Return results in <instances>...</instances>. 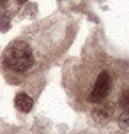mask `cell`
<instances>
[{
    "mask_svg": "<svg viewBox=\"0 0 129 134\" xmlns=\"http://www.w3.org/2000/svg\"><path fill=\"white\" fill-rule=\"evenodd\" d=\"M9 5V0H0V9H6Z\"/></svg>",
    "mask_w": 129,
    "mask_h": 134,
    "instance_id": "cell-8",
    "label": "cell"
},
{
    "mask_svg": "<svg viewBox=\"0 0 129 134\" xmlns=\"http://www.w3.org/2000/svg\"><path fill=\"white\" fill-rule=\"evenodd\" d=\"M9 25H11V20H9V16H0V30H2V32L9 30Z\"/></svg>",
    "mask_w": 129,
    "mask_h": 134,
    "instance_id": "cell-6",
    "label": "cell"
},
{
    "mask_svg": "<svg viewBox=\"0 0 129 134\" xmlns=\"http://www.w3.org/2000/svg\"><path fill=\"white\" fill-rule=\"evenodd\" d=\"M119 127L129 132V109H124L122 113L119 115Z\"/></svg>",
    "mask_w": 129,
    "mask_h": 134,
    "instance_id": "cell-5",
    "label": "cell"
},
{
    "mask_svg": "<svg viewBox=\"0 0 129 134\" xmlns=\"http://www.w3.org/2000/svg\"><path fill=\"white\" fill-rule=\"evenodd\" d=\"M110 90H111V76H110V72L103 71V72H99L97 80H95L94 88H92V92L88 95V100L94 102V104L103 102L110 95Z\"/></svg>",
    "mask_w": 129,
    "mask_h": 134,
    "instance_id": "cell-2",
    "label": "cell"
},
{
    "mask_svg": "<svg viewBox=\"0 0 129 134\" xmlns=\"http://www.w3.org/2000/svg\"><path fill=\"white\" fill-rule=\"evenodd\" d=\"M16 2H18V4H20V5H21V4H27L28 0H16Z\"/></svg>",
    "mask_w": 129,
    "mask_h": 134,
    "instance_id": "cell-9",
    "label": "cell"
},
{
    "mask_svg": "<svg viewBox=\"0 0 129 134\" xmlns=\"http://www.w3.org/2000/svg\"><path fill=\"white\" fill-rule=\"evenodd\" d=\"M120 106H122L124 109H129V92H126V94L120 97Z\"/></svg>",
    "mask_w": 129,
    "mask_h": 134,
    "instance_id": "cell-7",
    "label": "cell"
},
{
    "mask_svg": "<svg viewBox=\"0 0 129 134\" xmlns=\"http://www.w3.org/2000/svg\"><path fill=\"white\" fill-rule=\"evenodd\" d=\"M14 106L18 108L20 111H23V113H28L30 109H32V106H34V100H32V97L27 94H18L16 97H14Z\"/></svg>",
    "mask_w": 129,
    "mask_h": 134,
    "instance_id": "cell-3",
    "label": "cell"
},
{
    "mask_svg": "<svg viewBox=\"0 0 129 134\" xmlns=\"http://www.w3.org/2000/svg\"><path fill=\"white\" fill-rule=\"evenodd\" d=\"M2 64L13 72H27L34 65V49L27 41L16 39L4 49Z\"/></svg>",
    "mask_w": 129,
    "mask_h": 134,
    "instance_id": "cell-1",
    "label": "cell"
},
{
    "mask_svg": "<svg viewBox=\"0 0 129 134\" xmlns=\"http://www.w3.org/2000/svg\"><path fill=\"white\" fill-rule=\"evenodd\" d=\"M113 115V106L111 104H104V106H99L95 108L94 111H92V116H94L95 122H99V124H103V122H106Z\"/></svg>",
    "mask_w": 129,
    "mask_h": 134,
    "instance_id": "cell-4",
    "label": "cell"
}]
</instances>
